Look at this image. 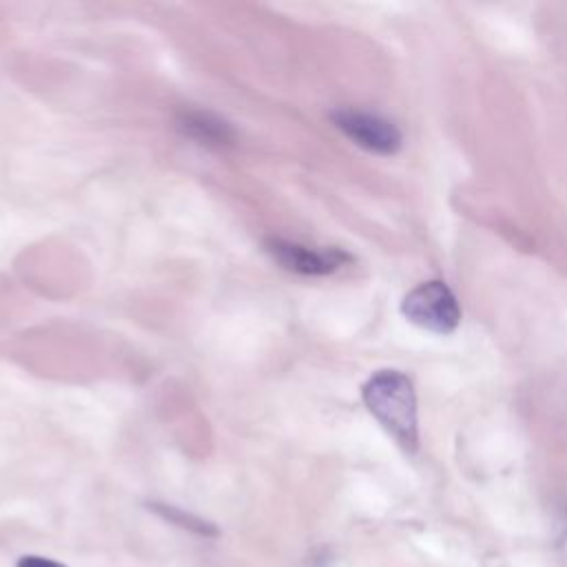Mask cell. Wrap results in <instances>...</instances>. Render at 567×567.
I'll return each instance as SVG.
<instances>
[{
    "instance_id": "1",
    "label": "cell",
    "mask_w": 567,
    "mask_h": 567,
    "mask_svg": "<svg viewBox=\"0 0 567 567\" xmlns=\"http://www.w3.org/2000/svg\"><path fill=\"white\" fill-rule=\"evenodd\" d=\"M361 399L405 452L412 454L419 447L416 394L410 377L399 370H379L363 383Z\"/></svg>"
},
{
    "instance_id": "2",
    "label": "cell",
    "mask_w": 567,
    "mask_h": 567,
    "mask_svg": "<svg viewBox=\"0 0 567 567\" xmlns=\"http://www.w3.org/2000/svg\"><path fill=\"white\" fill-rule=\"evenodd\" d=\"M403 317L434 334H452L461 323V306L445 281L430 279L414 286L401 301Z\"/></svg>"
},
{
    "instance_id": "3",
    "label": "cell",
    "mask_w": 567,
    "mask_h": 567,
    "mask_svg": "<svg viewBox=\"0 0 567 567\" xmlns=\"http://www.w3.org/2000/svg\"><path fill=\"white\" fill-rule=\"evenodd\" d=\"M332 124L350 137L357 146L377 153V155H394L401 144L403 135L396 128L394 122L368 113V111H354V109H339L330 113Z\"/></svg>"
},
{
    "instance_id": "4",
    "label": "cell",
    "mask_w": 567,
    "mask_h": 567,
    "mask_svg": "<svg viewBox=\"0 0 567 567\" xmlns=\"http://www.w3.org/2000/svg\"><path fill=\"white\" fill-rule=\"evenodd\" d=\"M268 252L288 270L299 275H328L348 261V255L334 248L315 250L286 239H270Z\"/></svg>"
},
{
    "instance_id": "5",
    "label": "cell",
    "mask_w": 567,
    "mask_h": 567,
    "mask_svg": "<svg viewBox=\"0 0 567 567\" xmlns=\"http://www.w3.org/2000/svg\"><path fill=\"white\" fill-rule=\"evenodd\" d=\"M177 128L184 135L193 137L195 142L206 144V146H215V148L230 146L235 142L233 126L226 120H221L213 113H206V111H184V113H179Z\"/></svg>"
},
{
    "instance_id": "6",
    "label": "cell",
    "mask_w": 567,
    "mask_h": 567,
    "mask_svg": "<svg viewBox=\"0 0 567 567\" xmlns=\"http://www.w3.org/2000/svg\"><path fill=\"white\" fill-rule=\"evenodd\" d=\"M155 514H159L164 520L182 527V529H188L193 534H199V536H217V527L190 512H184L175 505H164V503H153L151 505Z\"/></svg>"
},
{
    "instance_id": "7",
    "label": "cell",
    "mask_w": 567,
    "mask_h": 567,
    "mask_svg": "<svg viewBox=\"0 0 567 567\" xmlns=\"http://www.w3.org/2000/svg\"><path fill=\"white\" fill-rule=\"evenodd\" d=\"M16 567H66L53 558H47V556H38V554H27V556H20Z\"/></svg>"
}]
</instances>
